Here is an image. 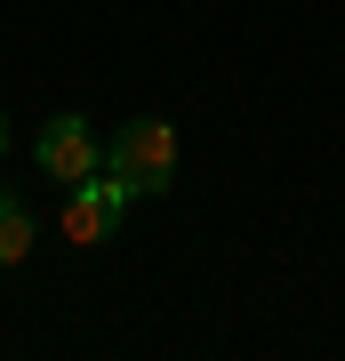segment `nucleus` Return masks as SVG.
<instances>
[{
	"mask_svg": "<svg viewBox=\"0 0 345 361\" xmlns=\"http://www.w3.org/2000/svg\"><path fill=\"white\" fill-rule=\"evenodd\" d=\"M104 169L113 177H128V193H169L177 185V129H169L161 113H137V121H121L113 145H104Z\"/></svg>",
	"mask_w": 345,
	"mask_h": 361,
	"instance_id": "1",
	"label": "nucleus"
},
{
	"mask_svg": "<svg viewBox=\"0 0 345 361\" xmlns=\"http://www.w3.org/2000/svg\"><path fill=\"white\" fill-rule=\"evenodd\" d=\"M128 177H113V169H97V177H80L73 193H64V241L73 249H97V241H113V225L128 217Z\"/></svg>",
	"mask_w": 345,
	"mask_h": 361,
	"instance_id": "2",
	"label": "nucleus"
},
{
	"mask_svg": "<svg viewBox=\"0 0 345 361\" xmlns=\"http://www.w3.org/2000/svg\"><path fill=\"white\" fill-rule=\"evenodd\" d=\"M32 161H40V177H56L64 193H73L80 177H97V169H104V145H97V129H89L80 113H56L49 129L32 137Z\"/></svg>",
	"mask_w": 345,
	"mask_h": 361,
	"instance_id": "3",
	"label": "nucleus"
},
{
	"mask_svg": "<svg viewBox=\"0 0 345 361\" xmlns=\"http://www.w3.org/2000/svg\"><path fill=\"white\" fill-rule=\"evenodd\" d=\"M32 233H40L32 209L16 201V193H0V265H25L32 257Z\"/></svg>",
	"mask_w": 345,
	"mask_h": 361,
	"instance_id": "4",
	"label": "nucleus"
},
{
	"mask_svg": "<svg viewBox=\"0 0 345 361\" xmlns=\"http://www.w3.org/2000/svg\"><path fill=\"white\" fill-rule=\"evenodd\" d=\"M0 153H8V113H0Z\"/></svg>",
	"mask_w": 345,
	"mask_h": 361,
	"instance_id": "5",
	"label": "nucleus"
}]
</instances>
